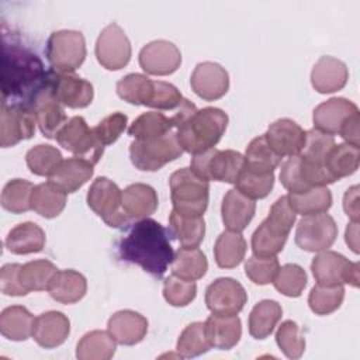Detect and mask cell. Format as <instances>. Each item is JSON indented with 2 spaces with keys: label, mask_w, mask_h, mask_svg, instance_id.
<instances>
[{
  "label": "cell",
  "mask_w": 360,
  "mask_h": 360,
  "mask_svg": "<svg viewBox=\"0 0 360 360\" xmlns=\"http://www.w3.org/2000/svg\"><path fill=\"white\" fill-rule=\"evenodd\" d=\"M49 70L41 58L15 37L1 38V104L30 105L48 83Z\"/></svg>",
  "instance_id": "1"
},
{
  "label": "cell",
  "mask_w": 360,
  "mask_h": 360,
  "mask_svg": "<svg viewBox=\"0 0 360 360\" xmlns=\"http://www.w3.org/2000/svg\"><path fill=\"white\" fill-rule=\"evenodd\" d=\"M170 232L152 218L132 224L118 242V256L127 263L142 267L150 276L160 278L174 257Z\"/></svg>",
  "instance_id": "2"
},
{
  "label": "cell",
  "mask_w": 360,
  "mask_h": 360,
  "mask_svg": "<svg viewBox=\"0 0 360 360\" xmlns=\"http://www.w3.org/2000/svg\"><path fill=\"white\" fill-rule=\"evenodd\" d=\"M228 127V115L217 107L195 110L177 128L176 135L184 152L191 155L212 149Z\"/></svg>",
  "instance_id": "3"
},
{
  "label": "cell",
  "mask_w": 360,
  "mask_h": 360,
  "mask_svg": "<svg viewBox=\"0 0 360 360\" xmlns=\"http://www.w3.org/2000/svg\"><path fill=\"white\" fill-rule=\"evenodd\" d=\"M118 96L134 105L174 111L183 101L180 90L167 82L152 80L141 73H129L117 83Z\"/></svg>",
  "instance_id": "4"
},
{
  "label": "cell",
  "mask_w": 360,
  "mask_h": 360,
  "mask_svg": "<svg viewBox=\"0 0 360 360\" xmlns=\"http://www.w3.org/2000/svg\"><path fill=\"white\" fill-rule=\"evenodd\" d=\"M295 217L297 214L290 207L287 195L280 197L271 205L267 218L252 235V250L255 256L270 257L280 253L295 222Z\"/></svg>",
  "instance_id": "5"
},
{
  "label": "cell",
  "mask_w": 360,
  "mask_h": 360,
  "mask_svg": "<svg viewBox=\"0 0 360 360\" xmlns=\"http://www.w3.org/2000/svg\"><path fill=\"white\" fill-rule=\"evenodd\" d=\"M173 211L184 217H202L208 207L210 181L200 179L190 167L176 170L170 179Z\"/></svg>",
  "instance_id": "6"
},
{
  "label": "cell",
  "mask_w": 360,
  "mask_h": 360,
  "mask_svg": "<svg viewBox=\"0 0 360 360\" xmlns=\"http://www.w3.org/2000/svg\"><path fill=\"white\" fill-rule=\"evenodd\" d=\"M200 179L235 184L245 169V156L232 149H208L193 155L191 167Z\"/></svg>",
  "instance_id": "7"
},
{
  "label": "cell",
  "mask_w": 360,
  "mask_h": 360,
  "mask_svg": "<svg viewBox=\"0 0 360 360\" xmlns=\"http://www.w3.org/2000/svg\"><path fill=\"white\" fill-rule=\"evenodd\" d=\"M176 132H169L155 139H135L129 145V158L132 165L143 172H156L169 162L183 155Z\"/></svg>",
  "instance_id": "8"
},
{
  "label": "cell",
  "mask_w": 360,
  "mask_h": 360,
  "mask_svg": "<svg viewBox=\"0 0 360 360\" xmlns=\"http://www.w3.org/2000/svg\"><path fill=\"white\" fill-rule=\"evenodd\" d=\"M46 59L53 72L73 73L86 59V41L73 30L53 31L46 41Z\"/></svg>",
  "instance_id": "9"
},
{
  "label": "cell",
  "mask_w": 360,
  "mask_h": 360,
  "mask_svg": "<svg viewBox=\"0 0 360 360\" xmlns=\"http://www.w3.org/2000/svg\"><path fill=\"white\" fill-rule=\"evenodd\" d=\"M87 205L111 228L124 226L131 221L122 210V191L107 177L93 181L87 191Z\"/></svg>",
  "instance_id": "10"
},
{
  "label": "cell",
  "mask_w": 360,
  "mask_h": 360,
  "mask_svg": "<svg viewBox=\"0 0 360 360\" xmlns=\"http://www.w3.org/2000/svg\"><path fill=\"white\" fill-rule=\"evenodd\" d=\"M280 181L288 193H305L315 187H326L336 180L325 166L309 163L300 155H295L281 165Z\"/></svg>",
  "instance_id": "11"
},
{
  "label": "cell",
  "mask_w": 360,
  "mask_h": 360,
  "mask_svg": "<svg viewBox=\"0 0 360 360\" xmlns=\"http://www.w3.org/2000/svg\"><path fill=\"white\" fill-rule=\"evenodd\" d=\"M311 270L314 278L321 285H359V263L347 260L343 255L333 250H322L312 259Z\"/></svg>",
  "instance_id": "12"
},
{
  "label": "cell",
  "mask_w": 360,
  "mask_h": 360,
  "mask_svg": "<svg viewBox=\"0 0 360 360\" xmlns=\"http://www.w3.org/2000/svg\"><path fill=\"white\" fill-rule=\"evenodd\" d=\"M336 236L338 225L329 214L305 215L297 225L295 243L307 252H322L333 245Z\"/></svg>",
  "instance_id": "13"
},
{
  "label": "cell",
  "mask_w": 360,
  "mask_h": 360,
  "mask_svg": "<svg viewBox=\"0 0 360 360\" xmlns=\"http://www.w3.org/2000/svg\"><path fill=\"white\" fill-rule=\"evenodd\" d=\"M56 142L66 149L68 152L73 153L75 156L86 158L91 160L94 165L103 156V152L96 141L93 128H90L86 120L80 115L72 117L56 134Z\"/></svg>",
  "instance_id": "14"
},
{
  "label": "cell",
  "mask_w": 360,
  "mask_h": 360,
  "mask_svg": "<svg viewBox=\"0 0 360 360\" xmlns=\"http://www.w3.org/2000/svg\"><path fill=\"white\" fill-rule=\"evenodd\" d=\"M96 58L107 70H120L131 59V42L124 30L115 24H108L96 41Z\"/></svg>",
  "instance_id": "15"
},
{
  "label": "cell",
  "mask_w": 360,
  "mask_h": 360,
  "mask_svg": "<svg viewBox=\"0 0 360 360\" xmlns=\"http://www.w3.org/2000/svg\"><path fill=\"white\" fill-rule=\"evenodd\" d=\"M37 120L34 111L25 104H1L0 145L10 148L35 134Z\"/></svg>",
  "instance_id": "16"
},
{
  "label": "cell",
  "mask_w": 360,
  "mask_h": 360,
  "mask_svg": "<svg viewBox=\"0 0 360 360\" xmlns=\"http://www.w3.org/2000/svg\"><path fill=\"white\" fill-rule=\"evenodd\" d=\"M248 301L243 285L229 277L217 278L205 290V304L212 314L238 315Z\"/></svg>",
  "instance_id": "17"
},
{
  "label": "cell",
  "mask_w": 360,
  "mask_h": 360,
  "mask_svg": "<svg viewBox=\"0 0 360 360\" xmlns=\"http://www.w3.org/2000/svg\"><path fill=\"white\" fill-rule=\"evenodd\" d=\"M30 107L34 111L37 124L42 135L49 139L55 138L59 129L69 121L63 105L53 94L49 79L48 83L37 93Z\"/></svg>",
  "instance_id": "18"
},
{
  "label": "cell",
  "mask_w": 360,
  "mask_h": 360,
  "mask_svg": "<svg viewBox=\"0 0 360 360\" xmlns=\"http://www.w3.org/2000/svg\"><path fill=\"white\" fill-rule=\"evenodd\" d=\"M49 83L63 107L84 108L93 101V84L75 73H58L51 69Z\"/></svg>",
  "instance_id": "19"
},
{
  "label": "cell",
  "mask_w": 360,
  "mask_h": 360,
  "mask_svg": "<svg viewBox=\"0 0 360 360\" xmlns=\"http://www.w3.org/2000/svg\"><path fill=\"white\" fill-rule=\"evenodd\" d=\"M181 63L180 49L170 41L156 39L146 44L139 52V65L148 75L167 76Z\"/></svg>",
  "instance_id": "20"
},
{
  "label": "cell",
  "mask_w": 360,
  "mask_h": 360,
  "mask_svg": "<svg viewBox=\"0 0 360 360\" xmlns=\"http://www.w3.org/2000/svg\"><path fill=\"white\" fill-rule=\"evenodd\" d=\"M193 91L205 101H214L226 94L229 75L217 62H200L190 77Z\"/></svg>",
  "instance_id": "21"
},
{
  "label": "cell",
  "mask_w": 360,
  "mask_h": 360,
  "mask_svg": "<svg viewBox=\"0 0 360 360\" xmlns=\"http://www.w3.org/2000/svg\"><path fill=\"white\" fill-rule=\"evenodd\" d=\"M359 112L357 105L343 97H332L315 107L312 121L315 129L328 134L339 135L346 121Z\"/></svg>",
  "instance_id": "22"
},
{
  "label": "cell",
  "mask_w": 360,
  "mask_h": 360,
  "mask_svg": "<svg viewBox=\"0 0 360 360\" xmlns=\"http://www.w3.org/2000/svg\"><path fill=\"white\" fill-rule=\"evenodd\" d=\"M263 135L278 156L290 158L298 155L304 148L307 131L290 118H280L270 124Z\"/></svg>",
  "instance_id": "23"
},
{
  "label": "cell",
  "mask_w": 360,
  "mask_h": 360,
  "mask_svg": "<svg viewBox=\"0 0 360 360\" xmlns=\"http://www.w3.org/2000/svg\"><path fill=\"white\" fill-rule=\"evenodd\" d=\"M94 173V163L86 158L73 156L62 160L48 177V181L62 191L75 193L87 183Z\"/></svg>",
  "instance_id": "24"
},
{
  "label": "cell",
  "mask_w": 360,
  "mask_h": 360,
  "mask_svg": "<svg viewBox=\"0 0 360 360\" xmlns=\"http://www.w3.org/2000/svg\"><path fill=\"white\" fill-rule=\"evenodd\" d=\"M112 339L124 346H134L143 340L148 332V321L139 312L122 309L112 314L107 323Z\"/></svg>",
  "instance_id": "25"
},
{
  "label": "cell",
  "mask_w": 360,
  "mask_h": 360,
  "mask_svg": "<svg viewBox=\"0 0 360 360\" xmlns=\"http://www.w3.org/2000/svg\"><path fill=\"white\" fill-rule=\"evenodd\" d=\"M70 332L69 318L59 311H48L35 318L32 338L44 349H55L65 343Z\"/></svg>",
  "instance_id": "26"
},
{
  "label": "cell",
  "mask_w": 360,
  "mask_h": 360,
  "mask_svg": "<svg viewBox=\"0 0 360 360\" xmlns=\"http://www.w3.org/2000/svg\"><path fill=\"white\" fill-rule=\"evenodd\" d=\"M347 79L349 70L346 63L333 56H321L311 70V84L321 94L342 90Z\"/></svg>",
  "instance_id": "27"
},
{
  "label": "cell",
  "mask_w": 360,
  "mask_h": 360,
  "mask_svg": "<svg viewBox=\"0 0 360 360\" xmlns=\"http://www.w3.org/2000/svg\"><path fill=\"white\" fill-rule=\"evenodd\" d=\"M256 211L255 200L246 197L239 190H229L221 204L222 222L229 231L242 232L252 221Z\"/></svg>",
  "instance_id": "28"
},
{
  "label": "cell",
  "mask_w": 360,
  "mask_h": 360,
  "mask_svg": "<svg viewBox=\"0 0 360 360\" xmlns=\"http://www.w3.org/2000/svg\"><path fill=\"white\" fill-rule=\"evenodd\" d=\"M205 332L211 347L219 350H229L240 340V319L236 315L212 314L205 321Z\"/></svg>",
  "instance_id": "29"
},
{
  "label": "cell",
  "mask_w": 360,
  "mask_h": 360,
  "mask_svg": "<svg viewBox=\"0 0 360 360\" xmlns=\"http://www.w3.org/2000/svg\"><path fill=\"white\" fill-rule=\"evenodd\" d=\"M158 204V194L149 184H129L122 191V210L129 219L148 218L156 211Z\"/></svg>",
  "instance_id": "30"
},
{
  "label": "cell",
  "mask_w": 360,
  "mask_h": 360,
  "mask_svg": "<svg viewBox=\"0 0 360 360\" xmlns=\"http://www.w3.org/2000/svg\"><path fill=\"white\" fill-rule=\"evenodd\" d=\"M86 277L72 269L58 270L48 287L49 295L60 304H75L86 295Z\"/></svg>",
  "instance_id": "31"
},
{
  "label": "cell",
  "mask_w": 360,
  "mask_h": 360,
  "mask_svg": "<svg viewBox=\"0 0 360 360\" xmlns=\"http://www.w3.org/2000/svg\"><path fill=\"white\" fill-rule=\"evenodd\" d=\"M46 242L44 229L34 222H21L15 225L6 238V248L14 255L38 253Z\"/></svg>",
  "instance_id": "32"
},
{
  "label": "cell",
  "mask_w": 360,
  "mask_h": 360,
  "mask_svg": "<svg viewBox=\"0 0 360 360\" xmlns=\"http://www.w3.org/2000/svg\"><path fill=\"white\" fill-rule=\"evenodd\" d=\"M34 322V315L25 307L11 305L3 309L0 315V332L8 340H27L32 336Z\"/></svg>",
  "instance_id": "33"
},
{
  "label": "cell",
  "mask_w": 360,
  "mask_h": 360,
  "mask_svg": "<svg viewBox=\"0 0 360 360\" xmlns=\"http://www.w3.org/2000/svg\"><path fill=\"white\" fill-rule=\"evenodd\" d=\"M169 232L183 248H197L205 235V221L202 217H184L172 210Z\"/></svg>",
  "instance_id": "34"
},
{
  "label": "cell",
  "mask_w": 360,
  "mask_h": 360,
  "mask_svg": "<svg viewBox=\"0 0 360 360\" xmlns=\"http://www.w3.org/2000/svg\"><path fill=\"white\" fill-rule=\"evenodd\" d=\"M248 245L240 232L224 231L215 240L214 257L221 269H233L245 257Z\"/></svg>",
  "instance_id": "35"
},
{
  "label": "cell",
  "mask_w": 360,
  "mask_h": 360,
  "mask_svg": "<svg viewBox=\"0 0 360 360\" xmlns=\"http://www.w3.org/2000/svg\"><path fill=\"white\" fill-rule=\"evenodd\" d=\"M176 128L173 117L158 111H148L141 114L128 128V134L135 139H155L160 138Z\"/></svg>",
  "instance_id": "36"
},
{
  "label": "cell",
  "mask_w": 360,
  "mask_h": 360,
  "mask_svg": "<svg viewBox=\"0 0 360 360\" xmlns=\"http://www.w3.org/2000/svg\"><path fill=\"white\" fill-rule=\"evenodd\" d=\"M243 156L245 167L259 174H273L283 159L271 149L264 135L252 139Z\"/></svg>",
  "instance_id": "37"
},
{
  "label": "cell",
  "mask_w": 360,
  "mask_h": 360,
  "mask_svg": "<svg viewBox=\"0 0 360 360\" xmlns=\"http://www.w3.org/2000/svg\"><path fill=\"white\" fill-rule=\"evenodd\" d=\"M281 305L274 300H263L257 302L249 315V333L255 339H266L274 330L281 319Z\"/></svg>",
  "instance_id": "38"
},
{
  "label": "cell",
  "mask_w": 360,
  "mask_h": 360,
  "mask_svg": "<svg viewBox=\"0 0 360 360\" xmlns=\"http://www.w3.org/2000/svg\"><path fill=\"white\" fill-rule=\"evenodd\" d=\"M208 262L198 248H180L172 262V273L180 278L195 281L205 276Z\"/></svg>",
  "instance_id": "39"
},
{
  "label": "cell",
  "mask_w": 360,
  "mask_h": 360,
  "mask_svg": "<svg viewBox=\"0 0 360 360\" xmlns=\"http://www.w3.org/2000/svg\"><path fill=\"white\" fill-rule=\"evenodd\" d=\"M115 343L108 330L87 332L76 346V357L79 360H108L115 353Z\"/></svg>",
  "instance_id": "40"
},
{
  "label": "cell",
  "mask_w": 360,
  "mask_h": 360,
  "mask_svg": "<svg viewBox=\"0 0 360 360\" xmlns=\"http://www.w3.org/2000/svg\"><path fill=\"white\" fill-rule=\"evenodd\" d=\"M360 163L359 146L350 143L333 145L325 159V167L335 180L353 174Z\"/></svg>",
  "instance_id": "41"
},
{
  "label": "cell",
  "mask_w": 360,
  "mask_h": 360,
  "mask_svg": "<svg viewBox=\"0 0 360 360\" xmlns=\"http://www.w3.org/2000/svg\"><path fill=\"white\" fill-rule=\"evenodd\" d=\"M66 205V193L56 186L41 183L34 187L31 195V210L44 218L58 217Z\"/></svg>",
  "instance_id": "42"
},
{
  "label": "cell",
  "mask_w": 360,
  "mask_h": 360,
  "mask_svg": "<svg viewBox=\"0 0 360 360\" xmlns=\"http://www.w3.org/2000/svg\"><path fill=\"white\" fill-rule=\"evenodd\" d=\"M287 198L294 212L302 217L326 212L332 205V193L328 187H315L305 193H288Z\"/></svg>",
  "instance_id": "43"
},
{
  "label": "cell",
  "mask_w": 360,
  "mask_h": 360,
  "mask_svg": "<svg viewBox=\"0 0 360 360\" xmlns=\"http://www.w3.org/2000/svg\"><path fill=\"white\" fill-rule=\"evenodd\" d=\"M56 271L58 269L52 262L46 259H39L21 264L18 278L27 292L44 291L48 290L49 283L52 277L56 274Z\"/></svg>",
  "instance_id": "44"
},
{
  "label": "cell",
  "mask_w": 360,
  "mask_h": 360,
  "mask_svg": "<svg viewBox=\"0 0 360 360\" xmlns=\"http://www.w3.org/2000/svg\"><path fill=\"white\" fill-rule=\"evenodd\" d=\"M34 184L24 179L10 180L1 191V207L11 214H22L31 210Z\"/></svg>",
  "instance_id": "45"
},
{
  "label": "cell",
  "mask_w": 360,
  "mask_h": 360,
  "mask_svg": "<svg viewBox=\"0 0 360 360\" xmlns=\"http://www.w3.org/2000/svg\"><path fill=\"white\" fill-rule=\"evenodd\" d=\"M210 347L211 343L207 338L205 322H193L187 325L180 333L176 346L181 357H197L207 353Z\"/></svg>",
  "instance_id": "46"
},
{
  "label": "cell",
  "mask_w": 360,
  "mask_h": 360,
  "mask_svg": "<svg viewBox=\"0 0 360 360\" xmlns=\"http://www.w3.org/2000/svg\"><path fill=\"white\" fill-rule=\"evenodd\" d=\"M345 288L343 285H321L312 287L308 295V305L316 315H329L335 312L343 302Z\"/></svg>",
  "instance_id": "47"
},
{
  "label": "cell",
  "mask_w": 360,
  "mask_h": 360,
  "mask_svg": "<svg viewBox=\"0 0 360 360\" xmlns=\"http://www.w3.org/2000/svg\"><path fill=\"white\" fill-rule=\"evenodd\" d=\"M62 160L63 159L59 149L51 145H37L25 155V162L30 172L37 176L49 177Z\"/></svg>",
  "instance_id": "48"
},
{
  "label": "cell",
  "mask_w": 360,
  "mask_h": 360,
  "mask_svg": "<svg viewBox=\"0 0 360 360\" xmlns=\"http://www.w3.org/2000/svg\"><path fill=\"white\" fill-rule=\"evenodd\" d=\"M274 288L285 297H300L307 285V273L305 270L295 264L287 263L281 266L273 280Z\"/></svg>",
  "instance_id": "49"
},
{
  "label": "cell",
  "mask_w": 360,
  "mask_h": 360,
  "mask_svg": "<svg viewBox=\"0 0 360 360\" xmlns=\"http://www.w3.org/2000/svg\"><path fill=\"white\" fill-rule=\"evenodd\" d=\"M333 145H335V138L332 135L323 134L314 128L307 131L304 148L298 155L309 163L325 166L326 155L333 148Z\"/></svg>",
  "instance_id": "50"
},
{
  "label": "cell",
  "mask_w": 360,
  "mask_h": 360,
  "mask_svg": "<svg viewBox=\"0 0 360 360\" xmlns=\"http://www.w3.org/2000/svg\"><path fill=\"white\" fill-rule=\"evenodd\" d=\"M276 343L288 359H300L305 350V339L294 321H284L276 332Z\"/></svg>",
  "instance_id": "51"
},
{
  "label": "cell",
  "mask_w": 360,
  "mask_h": 360,
  "mask_svg": "<svg viewBox=\"0 0 360 360\" xmlns=\"http://www.w3.org/2000/svg\"><path fill=\"white\" fill-rule=\"evenodd\" d=\"M235 184L236 190H239L242 194L252 200L264 198L266 195H269L274 186V173L259 174L245 167Z\"/></svg>",
  "instance_id": "52"
},
{
  "label": "cell",
  "mask_w": 360,
  "mask_h": 360,
  "mask_svg": "<svg viewBox=\"0 0 360 360\" xmlns=\"http://www.w3.org/2000/svg\"><path fill=\"white\" fill-rule=\"evenodd\" d=\"M197 295V285L194 281L180 278L174 274L163 281V297L173 307H186Z\"/></svg>",
  "instance_id": "53"
},
{
  "label": "cell",
  "mask_w": 360,
  "mask_h": 360,
  "mask_svg": "<svg viewBox=\"0 0 360 360\" xmlns=\"http://www.w3.org/2000/svg\"><path fill=\"white\" fill-rule=\"evenodd\" d=\"M127 115L117 111L104 117L96 127H93L96 141L101 150H104L105 146L114 143L120 138V135L127 128Z\"/></svg>",
  "instance_id": "54"
},
{
  "label": "cell",
  "mask_w": 360,
  "mask_h": 360,
  "mask_svg": "<svg viewBox=\"0 0 360 360\" xmlns=\"http://www.w3.org/2000/svg\"><path fill=\"white\" fill-rule=\"evenodd\" d=\"M278 269H280V263L276 256L260 257L253 255L245 263V274L250 281L259 285H266L269 283H273Z\"/></svg>",
  "instance_id": "55"
},
{
  "label": "cell",
  "mask_w": 360,
  "mask_h": 360,
  "mask_svg": "<svg viewBox=\"0 0 360 360\" xmlns=\"http://www.w3.org/2000/svg\"><path fill=\"white\" fill-rule=\"evenodd\" d=\"M20 269H21V264H18V263H8L1 267L0 290L3 294L11 295V297H21V295L28 294L20 283V278H18Z\"/></svg>",
  "instance_id": "56"
},
{
  "label": "cell",
  "mask_w": 360,
  "mask_h": 360,
  "mask_svg": "<svg viewBox=\"0 0 360 360\" xmlns=\"http://www.w3.org/2000/svg\"><path fill=\"white\" fill-rule=\"evenodd\" d=\"M359 124H360V114H354L353 117H350L346 124L342 127L339 135L346 141V143L359 146L360 145V131H359Z\"/></svg>",
  "instance_id": "57"
},
{
  "label": "cell",
  "mask_w": 360,
  "mask_h": 360,
  "mask_svg": "<svg viewBox=\"0 0 360 360\" xmlns=\"http://www.w3.org/2000/svg\"><path fill=\"white\" fill-rule=\"evenodd\" d=\"M343 208L350 221L359 222V187L353 186L347 188L343 197Z\"/></svg>",
  "instance_id": "58"
},
{
  "label": "cell",
  "mask_w": 360,
  "mask_h": 360,
  "mask_svg": "<svg viewBox=\"0 0 360 360\" xmlns=\"http://www.w3.org/2000/svg\"><path fill=\"white\" fill-rule=\"evenodd\" d=\"M345 239L346 243L349 245V248L354 252L359 253V222H350L346 228V233H345Z\"/></svg>",
  "instance_id": "59"
}]
</instances>
